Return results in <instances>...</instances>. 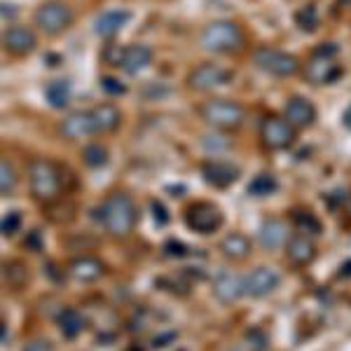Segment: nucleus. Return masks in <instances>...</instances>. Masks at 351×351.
Returning a JSON list of instances; mask_svg holds the SVG:
<instances>
[{"mask_svg": "<svg viewBox=\"0 0 351 351\" xmlns=\"http://www.w3.org/2000/svg\"><path fill=\"white\" fill-rule=\"evenodd\" d=\"M220 251L230 260H243L251 256V239L239 234V232H232V234H228L220 241Z\"/></svg>", "mask_w": 351, "mask_h": 351, "instance_id": "23", "label": "nucleus"}, {"mask_svg": "<svg viewBox=\"0 0 351 351\" xmlns=\"http://www.w3.org/2000/svg\"><path fill=\"white\" fill-rule=\"evenodd\" d=\"M204 171V178L208 180L211 185L216 188H230L237 178H239V169L230 162H223V160H211L202 167Z\"/></svg>", "mask_w": 351, "mask_h": 351, "instance_id": "17", "label": "nucleus"}, {"mask_svg": "<svg viewBox=\"0 0 351 351\" xmlns=\"http://www.w3.org/2000/svg\"><path fill=\"white\" fill-rule=\"evenodd\" d=\"M298 138V129L286 117L269 115L260 124V141L267 150H288Z\"/></svg>", "mask_w": 351, "mask_h": 351, "instance_id": "8", "label": "nucleus"}, {"mask_svg": "<svg viewBox=\"0 0 351 351\" xmlns=\"http://www.w3.org/2000/svg\"><path fill=\"white\" fill-rule=\"evenodd\" d=\"M286 241H288L286 225L276 218L265 220L263 228H260V243H263L267 251H276V248H281Z\"/></svg>", "mask_w": 351, "mask_h": 351, "instance_id": "22", "label": "nucleus"}, {"mask_svg": "<svg viewBox=\"0 0 351 351\" xmlns=\"http://www.w3.org/2000/svg\"><path fill=\"white\" fill-rule=\"evenodd\" d=\"M28 190L40 204H54L61 197V169L52 160L36 157L28 162Z\"/></svg>", "mask_w": 351, "mask_h": 351, "instance_id": "2", "label": "nucleus"}, {"mask_svg": "<svg viewBox=\"0 0 351 351\" xmlns=\"http://www.w3.org/2000/svg\"><path fill=\"white\" fill-rule=\"evenodd\" d=\"M185 225L197 232V234H213L223 225V213L216 204L208 202H195L185 208Z\"/></svg>", "mask_w": 351, "mask_h": 351, "instance_id": "9", "label": "nucleus"}, {"mask_svg": "<svg viewBox=\"0 0 351 351\" xmlns=\"http://www.w3.org/2000/svg\"><path fill=\"white\" fill-rule=\"evenodd\" d=\"M295 223H298V228L302 230V234H319L321 232V223L314 218V213H309V211H304L302 216L295 213Z\"/></svg>", "mask_w": 351, "mask_h": 351, "instance_id": "31", "label": "nucleus"}, {"mask_svg": "<svg viewBox=\"0 0 351 351\" xmlns=\"http://www.w3.org/2000/svg\"><path fill=\"white\" fill-rule=\"evenodd\" d=\"M82 160H84L87 167L101 169V167H106V164H108V150H106L101 143H89L87 148L82 150Z\"/></svg>", "mask_w": 351, "mask_h": 351, "instance_id": "27", "label": "nucleus"}, {"mask_svg": "<svg viewBox=\"0 0 351 351\" xmlns=\"http://www.w3.org/2000/svg\"><path fill=\"white\" fill-rule=\"evenodd\" d=\"M347 213H349V218H351V195H349V199H347Z\"/></svg>", "mask_w": 351, "mask_h": 351, "instance_id": "36", "label": "nucleus"}, {"mask_svg": "<svg viewBox=\"0 0 351 351\" xmlns=\"http://www.w3.org/2000/svg\"><path fill=\"white\" fill-rule=\"evenodd\" d=\"M59 328H61V332H64L66 337H77L82 332V328H84V319H82V314L77 309H71V307H66L64 311L59 314Z\"/></svg>", "mask_w": 351, "mask_h": 351, "instance_id": "24", "label": "nucleus"}, {"mask_svg": "<svg viewBox=\"0 0 351 351\" xmlns=\"http://www.w3.org/2000/svg\"><path fill=\"white\" fill-rule=\"evenodd\" d=\"M274 190H276V180H274V176H269V173H260L251 183V195H256V197L271 195Z\"/></svg>", "mask_w": 351, "mask_h": 351, "instance_id": "30", "label": "nucleus"}, {"mask_svg": "<svg viewBox=\"0 0 351 351\" xmlns=\"http://www.w3.org/2000/svg\"><path fill=\"white\" fill-rule=\"evenodd\" d=\"M129 19H132V14H129L127 10H108V12H104L96 19L94 31L99 33L101 38H112L127 26Z\"/></svg>", "mask_w": 351, "mask_h": 351, "instance_id": "21", "label": "nucleus"}, {"mask_svg": "<svg viewBox=\"0 0 351 351\" xmlns=\"http://www.w3.org/2000/svg\"><path fill=\"white\" fill-rule=\"evenodd\" d=\"M302 77L309 84H332L342 77V64L337 59V47L332 43H326L304 61Z\"/></svg>", "mask_w": 351, "mask_h": 351, "instance_id": "4", "label": "nucleus"}, {"mask_svg": "<svg viewBox=\"0 0 351 351\" xmlns=\"http://www.w3.org/2000/svg\"><path fill=\"white\" fill-rule=\"evenodd\" d=\"M284 117L295 129H309L316 122V106L309 99H304V96H293L286 104Z\"/></svg>", "mask_w": 351, "mask_h": 351, "instance_id": "14", "label": "nucleus"}, {"mask_svg": "<svg viewBox=\"0 0 351 351\" xmlns=\"http://www.w3.org/2000/svg\"><path fill=\"white\" fill-rule=\"evenodd\" d=\"M92 120H94L96 136L110 134L122 124V112L115 104H101L92 108Z\"/></svg>", "mask_w": 351, "mask_h": 351, "instance_id": "20", "label": "nucleus"}, {"mask_svg": "<svg viewBox=\"0 0 351 351\" xmlns=\"http://www.w3.org/2000/svg\"><path fill=\"white\" fill-rule=\"evenodd\" d=\"M213 293L220 302H234L241 295H246V284L241 276L232 274V271H223L216 281H213Z\"/></svg>", "mask_w": 351, "mask_h": 351, "instance_id": "18", "label": "nucleus"}, {"mask_svg": "<svg viewBox=\"0 0 351 351\" xmlns=\"http://www.w3.org/2000/svg\"><path fill=\"white\" fill-rule=\"evenodd\" d=\"M45 96H47L49 106L52 108H66L68 101H71V84L66 80H54L47 84V89H45Z\"/></svg>", "mask_w": 351, "mask_h": 351, "instance_id": "26", "label": "nucleus"}, {"mask_svg": "<svg viewBox=\"0 0 351 351\" xmlns=\"http://www.w3.org/2000/svg\"><path fill=\"white\" fill-rule=\"evenodd\" d=\"M28 279H31V274H28V267L24 263H19V260H10V263L5 265V281H8L10 288L21 291V288L28 286Z\"/></svg>", "mask_w": 351, "mask_h": 351, "instance_id": "25", "label": "nucleus"}, {"mask_svg": "<svg viewBox=\"0 0 351 351\" xmlns=\"http://www.w3.org/2000/svg\"><path fill=\"white\" fill-rule=\"evenodd\" d=\"M295 21L300 28H304V31H316V26H319V10L314 8V5H304L302 10H298L295 14Z\"/></svg>", "mask_w": 351, "mask_h": 351, "instance_id": "29", "label": "nucleus"}, {"mask_svg": "<svg viewBox=\"0 0 351 351\" xmlns=\"http://www.w3.org/2000/svg\"><path fill=\"white\" fill-rule=\"evenodd\" d=\"M24 351H54L52 349V342L45 337H36V339H28L24 344Z\"/></svg>", "mask_w": 351, "mask_h": 351, "instance_id": "33", "label": "nucleus"}, {"mask_svg": "<svg viewBox=\"0 0 351 351\" xmlns=\"http://www.w3.org/2000/svg\"><path fill=\"white\" fill-rule=\"evenodd\" d=\"M59 134L64 136V138H68V141H77V138H87V136H96L92 110L71 112L66 120H61Z\"/></svg>", "mask_w": 351, "mask_h": 351, "instance_id": "13", "label": "nucleus"}, {"mask_svg": "<svg viewBox=\"0 0 351 351\" xmlns=\"http://www.w3.org/2000/svg\"><path fill=\"white\" fill-rule=\"evenodd\" d=\"M243 284H246V295L265 298L274 293V288L279 286V274L271 267H256L243 276Z\"/></svg>", "mask_w": 351, "mask_h": 351, "instance_id": "12", "label": "nucleus"}, {"mask_svg": "<svg viewBox=\"0 0 351 351\" xmlns=\"http://www.w3.org/2000/svg\"><path fill=\"white\" fill-rule=\"evenodd\" d=\"M199 45L204 49H208V52L234 54V52H241L243 45H246V33H243V28L237 24V21L218 19L202 28Z\"/></svg>", "mask_w": 351, "mask_h": 351, "instance_id": "3", "label": "nucleus"}, {"mask_svg": "<svg viewBox=\"0 0 351 351\" xmlns=\"http://www.w3.org/2000/svg\"><path fill=\"white\" fill-rule=\"evenodd\" d=\"M202 120L211 124L218 132H234L246 122V108L232 99H211L204 101L199 108Z\"/></svg>", "mask_w": 351, "mask_h": 351, "instance_id": "5", "label": "nucleus"}, {"mask_svg": "<svg viewBox=\"0 0 351 351\" xmlns=\"http://www.w3.org/2000/svg\"><path fill=\"white\" fill-rule=\"evenodd\" d=\"M14 188H16V169L12 167V162L8 157H3V162H0V192L5 197H10Z\"/></svg>", "mask_w": 351, "mask_h": 351, "instance_id": "28", "label": "nucleus"}, {"mask_svg": "<svg viewBox=\"0 0 351 351\" xmlns=\"http://www.w3.org/2000/svg\"><path fill=\"white\" fill-rule=\"evenodd\" d=\"M19 230H21V216L16 211L8 213V216L3 218V232H5V237H12Z\"/></svg>", "mask_w": 351, "mask_h": 351, "instance_id": "32", "label": "nucleus"}, {"mask_svg": "<svg viewBox=\"0 0 351 351\" xmlns=\"http://www.w3.org/2000/svg\"><path fill=\"white\" fill-rule=\"evenodd\" d=\"M68 274H71L75 281H80V284H94V281H99L101 276L106 274V265L101 263L99 258L82 256V258L71 260Z\"/></svg>", "mask_w": 351, "mask_h": 351, "instance_id": "16", "label": "nucleus"}, {"mask_svg": "<svg viewBox=\"0 0 351 351\" xmlns=\"http://www.w3.org/2000/svg\"><path fill=\"white\" fill-rule=\"evenodd\" d=\"M342 122H344V127L351 129V106L347 110H344V115H342Z\"/></svg>", "mask_w": 351, "mask_h": 351, "instance_id": "35", "label": "nucleus"}, {"mask_svg": "<svg viewBox=\"0 0 351 351\" xmlns=\"http://www.w3.org/2000/svg\"><path fill=\"white\" fill-rule=\"evenodd\" d=\"M33 19H36V26L45 36H61L73 24V10L64 0H47L36 10Z\"/></svg>", "mask_w": 351, "mask_h": 351, "instance_id": "7", "label": "nucleus"}, {"mask_svg": "<svg viewBox=\"0 0 351 351\" xmlns=\"http://www.w3.org/2000/svg\"><path fill=\"white\" fill-rule=\"evenodd\" d=\"M3 45H5V52H8L10 56L21 59V56H28L31 52H36L38 38H36V33H33V28L14 24V26H10L8 31H5Z\"/></svg>", "mask_w": 351, "mask_h": 351, "instance_id": "11", "label": "nucleus"}, {"mask_svg": "<svg viewBox=\"0 0 351 351\" xmlns=\"http://www.w3.org/2000/svg\"><path fill=\"white\" fill-rule=\"evenodd\" d=\"M232 73L225 66L218 64H199L190 71L188 75V87L192 92H213V89H220L225 84H230Z\"/></svg>", "mask_w": 351, "mask_h": 351, "instance_id": "10", "label": "nucleus"}, {"mask_svg": "<svg viewBox=\"0 0 351 351\" xmlns=\"http://www.w3.org/2000/svg\"><path fill=\"white\" fill-rule=\"evenodd\" d=\"M99 220L104 223L106 232L110 237H122L132 234L136 228V220H138V211H136V204L129 195L124 192H112L106 197V202L99 208Z\"/></svg>", "mask_w": 351, "mask_h": 351, "instance_id": "1", "label": "nucleus"}, {"mask_svg": "<svg viewBox=\"0 0 351 351\" xmlns=\"http://www.w3.org/2000/svg\"><path fill=\"white\" fill-rule=\"evenodd\" d=\"M150 64H152V49L148 45H129V47H124L120 66L129 75H136V73L145 71Z\"/></svg>", "mask_w": 351, "mask_h": 351, "instance_id": "19", "label": "nucleus"}, {"mask_svg": "<svg viewBox=\"0 0 351 351\" xmlns=\"http://www.w3.org/2000/svg\"><path fill=\"white\" fill-rule=\"evenodd\" d=\"M104 89L110 94H122L124 87L120 84V80H112V77H104Z\"/></svg>", "mask_w": 351, "mask_h": 351, "instance_id": "34", "label": "nucleus"}, {"mask_svg": "<svg viewBox=\"0 0 351 351\" xmlns=\"http://www.w3.org/2000/svg\"><path fill=\"white\" fill-rule=\"evenodd\" d=\"M286 258L291 260V265L295 267H307L311 260L316 258V243L311 241L309 234H293L291 239L286 241Z\"/></svg>", "mask_w": 351, "mask_h": 351, "instance_id": "15", "label": "nucleus"}, {"mask_svg": "<svg viewBox=\"0 0 351 351\" xmlns=\"http://www.w3.org/2000/svg\"><path fill=\"white\" fill-rule=\"evenodd\" d=\"M253 64H256L260 71L269 73V75H274V77H291L302 68L298 56H293L291 52H284V49H276V47L256 49Z\"/></svg>", "mask_w": 351, "mask_h": 351, "instance_id": "6", "label": "nucleus"}]
</instances>
